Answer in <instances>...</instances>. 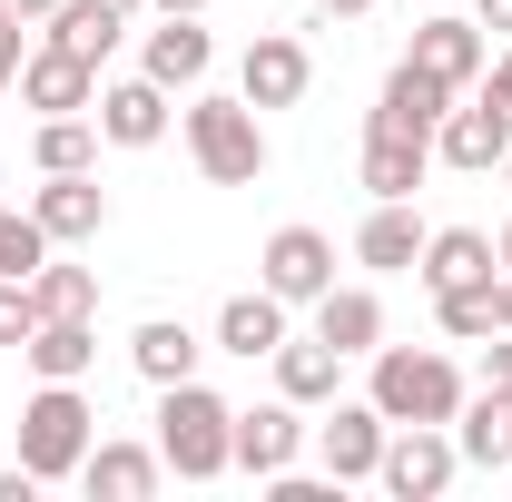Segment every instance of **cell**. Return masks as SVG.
I'll use <instances>...</instances> for the list:
<instances>
[{
  "mask_svg": "<svg viewBox=\"0 0 512 502\" xmlns=\"http://www.w3.org/2000/svg\"><path fill=\"white\" fill-rule=\"evenodd\" d=\"M158 463L178 473V483H217V473H237V404L227 394H207V384H158Z\"/></svg>",
  "mask_w": 512,
  "mask_h": 502,
  "instance_id": "1",
  "label": "cell"
},
{
  "mask_svg": "<svg viewBox=\"0 0 512 502\" xmlns=\"http://www.w3.org/2000/svg\"><path fill=\"white\" fill-rule=\"evenodd\" d=\"M375 375H365V404H375L384 424H453L463 414V365L453 355H434V345H375L365 355Z\"/></svg>",
  "mask_w": 512,
  "mask_h": 502,
  "instance_id": "2",
  "label": "cell"
},
{
  "mask_svg": "<svg viewBox=\"0 0 512 502\" xmlns=\"http://www.w3.org/2000/svg\"><path fill=\"white\" fill-rule=\"evenodd\" d=\"M188 158L207 188H256L266 178V109H256L247 89L237 99H217V89H188Z\"/></svg>",
  "mask_w": 512,
  "mask_h": 502,
  "instance_id": "3",
  "label": "cell"
},
{
  "mask_svg": "<svg viewBox=\"0 0 512 502\" xmlns=\"http://www.w3.org/2000/svg\"><path fill=\"white\" fill-rule=\"evenodd\" d=\"M89 443H99V414H89L79 384H40V394L20 404V463H30L40 483H79Z\"/></svg>",
  "mask_w": 512,
  "mask_h": 502,
  "instance_id": "4",
  "label": "cell"
},
{
  "mask_svg": "<svg viewBox=\"0 0 512 502\" xmlns=\"http://www.w3.org/2000/svg\"><path fill=\"white\" fill-rule=\"evenodd\" d=\"M453 473H463V453H453V424H394V434H384L375 483H384L394 502H434V493H453Z\"/></svg>",
  "mask_w": 512,
  "mask_h": 502,
  "instance_id": "5",
  "label": "cell"
},
{
  "mask_svg": "<svg viewBox=\"0 0 512 502\" xmlns=\"http://www.w3.org/2000/svg\"><path fill=\"white\" fill-rule=\"evenodd\" d=\"M256 286L286 296V306H316L325 286H335V237L325 227H276L266 256H256Z\"/></svg>",
  "mask_w": 512,
  "mask_h": 502,
  "instance_id": "6",
  "label": "cell"
},
{
  "mask_svg": "<svg viewBox=\"0 0 512 502\" xmlns=\"http://www.w3.org/2000/svg\"><path fill=\"white\" fill-rule=\"evenodd\" d=\"M434 158L463 168V178H493V168L512 158V119L483 99V89H463V99L444 109V128H434Z\"/></svg>",
  "mask_w": 512,
  "mask_h": 502,
  "instance_id": "7",
  "label": "cell"
},
{
  "mask_svg": "<svg viewBox=\"0 0 512 502\" xmlns=\"http://www.w3.org/2000/svg\"><path fill=\"white\" fill-rule=\"evenodd\" d=\"M20 109H40V119H79V109H99V60L40 40V50L20 60Z\"/></svg>",
  "mask_w": 512,
  "mask_h": 502,
  "instance_id": "8",
  "label": "cell"
},
{
  "mask_svg": "<svg viewBox=\"0 0 512 502\" xmlns=\"http://www.w3.org/2000/svg\"><path fill=\"white\" fill-rule=\"evenodd\" d=\"M30 217L50 227V247H89V237L109 227V188H99V168H50L40 197H30Z\"/></svg>",
  "mask_w": 512,
  "mask_h": 502,
  "instance_id": "9",
  "label": "cell"
},
{
  "mask_svg": "<svg viewBox=\"0 0 512 502\" xmlns=\"http://www.w3.org/2000/svg\"><path fill=\"white\" fill-rule=\"evenodd\" d=\"M384 434H394V424H384L375 404H345V394H335V414L316 424V463L335 473V483H375V463H384Z\"/></svg>",
  "mask_w": 512,
  "mask_h": 502,
  "instance_id": "10",
  "label": "cell"
},
{
  "mask_svg": "<svg viewBox=\"0 0 512 502\" xmlns=\"http://www.w3.org/2000/svg\"><path fill=\"white\" fill-rule=\"evenodd\" d=\"M296 453H306V404H256V414H237V473H256V483H276V473H296Z\"/></svg>",
  "mask_w": 512,
  "mask_h": 502,
  "instance_id": "11",
  "label": "cell"
},
{
  "mask_svg": "<svg viewBox=\"0 0 512 502\" xmlns=\"http://www.w3.org/2000/svg\"><path fill=\"white\" fill-rule=\"evenodd\" d=\"M237 89H247L256 109H296V99L316 89V60H306V40H286V30L247 40V60H237Z\"/></svg>",
  "mask_w": 512,
  "mask_h": 502,
  "instance_id": "12",
  "label": "cell"
},
{
  "mask_svg": "<svg viewBox=\"0 0 512 502\" xmlns=\"http://www.w3.org/2000/svg\"><path fill=\"white\" fill-rule=\"evenodd\" d=\"M89 119H99L109 148H158V138H168V89H158L148 69H138V79H99V109H89Z\"/></svg>",
  "mask_w": 512,
  "mask_h": 502,
  "instance_id": "13",
  "label": "cell"
},
{
  "mask_svg": "<svg viewBox=\"0 0 512 502\" xmlns=\"http://www.w3.org/2000/svg\"><path fill=\"white\" fill-rule=\"evenodd\" d=\"M414 276H424V296H453V286H483V276H503V256H493V237H483V227H424Z\"/></svg>",
  "mask_w": 512,
  "mask_h": 502,
  "instance_id": "14",
  "label": "cell"
},
{
  "mask_svg": "<svg viewBox=\"0 0 512 502\" xmlns=\"http://www.w3.org/2000/svg\"><path fill=\"white\" fill-rule=\"evenodd\" d=\"M20 365L40 384H79L99 365V325H89V315H40V325L20 335Z\"/></svg>",
  "mask_w": 512,
  "mask_h": 502,
  "instance_id": "15",
  "label": "cell"
},
{
  "mask_svg": "<svg viewBox=\"0 0 512 502\" xmlns=\"http://www.w3.org/2000/svg\"><path fill=\"white\" fill-rule=\"evenodd\" d=\"M414 69H434L444 89H483V20H414V50H404Z\"/></svg>",
  "mask_w": 512,
  "mask_h": 502,
  "instance_id": "16",
  "label": "cell"
},
{
  "mask_svg": "<svg viewBox=\"0 0 512 502\" xmlns=\"http://www.w3.org/2000/svg\"><path fill=\"white\" fill-rule=\"evenodd\" d=\"M158 483H168L158 443H89V463H79V493H99V502H148Z\"/></svg>",
  "mask_w": 512,
  "mask_h": 502,
  "instance_id": "17",
  "label": "cell"
},
{
  "mask_svg": "<svg viewBox=\"0 0 512 502\" xmlns=\"http://www.w3.org/2000/svg\"><path fill=\"white\" fill-rule=\"evenodd\" d=\"M424 168H434V138L365 119V197H414V188H424Z\"/></svg>",
  "mask_w": 512,
  "mask_h": 502,
  "instance_id": "18",
  "label": "cell"
},
{
  "mask_svg": "<svg viewBox=\"0 0 512 502\" xmlns=\"http://www.w3.org/2000/svg\"><path fill=\"white\" fill-rule=\"evenodd\" d=\"M463 99V89H444L434 69H414V60H394V79H384V99H375V128H414V138H434L444 128V109Z\"/></svg>",
  "mask_w": 512,
  "mask_h": 502,
  "instance_id": "19",
  "label": "cell"
},
{
  "mask_svg": "<svg viewBox=\"0 0 512 502\" xmlns=\"http://www.w3.org/2000/svg\"><path fill=\"white\" fill-rule=\"evenodd\" d=\"M266 365H276V394H286V404H306V414L335 404V384H345V355H335L325 335H286Z\"/></svg>",
  "mask_w": 512,
  "mask_h": 502,
  "instance_id": "20",
  "label": "cell"
},
{
  "mask_svg": "<svg viewBox=\"0 0 512 502\" xmlns=\"http://www.w3.org/2000/svg\"><path fill=\"white\" fill-rule=\"evenodd\" d=\"M138 69H148L158 89H207V69H217V40H207L197 20H158V30H148V50H138Z\"/></svg>",
  "mask_w": 512,
  "mask_h": 502,
  "instance_id": "21",
  "label": "cell"
},
{
  "mask_svg": "<svg viewBox=\"0 0 512 502\" xmlns=\"http://www.w3.org/2000/svg\"><path fill=\"white\" fill-rule=\"evenodd\" d=\"M424 256V217H414V197H375V217L355 227V266H375V276H404Z\"/></svg>",
  "mask_w": 512,
  "mask_h": 502,
  "instance_id": "22",
  "label": "cell"
},
{
  "mask_svg": "<svg viewBox=\"0 0 512 502\" xmlns=\"http://www.w3.org/2000/svg\"><path fill=\"white\" fill-rule=\"evenodd\" d=\"M276 345H286V296L247 286V296H227V306H217V355H247V365H266Z\"/></svg>",
  "mask_w": 512,
  "mask_h": 502,
  "instance_id": "23",
  "label": "cell"
},
{
  "mask_svg": "<svg viewBox=\"0 0 512 502\" xmlns=\"http://www.w3.org/2000/svg\"><path fill=\"white\" fill-rule=\"evenodd\" d=\"M316 335L335 345V355H375L384 345V296L375 286H325L316 296Z\"/></svg>",
  "mask_w": 512,
  "mask_h": 502,
  "instance_id": "24",
  "label": "cell"
},
{
  "mask_svg": "<svg viewBox=\"0 0 512 502\" xmlns=\"http://www.w3.org/2000/svg\"><path fill=\"white\" fill-rule=\"evenodd\" d=\"M453 453H463L473 473H512V404H503V394H463V414H453Z\"/></svg>",
  "mask_w": 512,
  "mask_h": 502,
  "instance_id": "25",
  "label": "cell"
},
{
  "mask_svg": "<svg viewBox=\"0 0 512 502\" xmlns=\"http://www.w3.org/2000/svg\"><path fill=\"white\" fill-rule=\"evenodd\" d=\"M197 355H207V345H197L178 315H148V325L128 335V365H138L148 384H188V375H197Z\"/></svg>",
  "mask_w": 512,
  "mask_h": 502,
  "instance_id": "26",
  "label": "cell"
},
{
  "mask_svg": "<svg viewBox=\"0 0 512 502\" xmlns=\"http://www.w3.org/2000/svg\"><path fill=\"white\" fill-rule=\"evenodd\" d=\"M40 30H50V40H60V50H79V60H109V50H119V10H109V0H60V10H50V20H40Z\"/></svg>",
  "mask_w": 512,
  "mask_h": 502,
  "instance_id": "27",
  "label": "cell"
},
{
  "mask_svg": "<svg viewBox=\"0 0 512 502\" xmlns=\"http://www.w3.org/2000/svg\"><path fill=\"white\" fill-rule=\"evenodd\" d=\"M434 325H444L453 345H483V335H503V276H483V286H453V296H434Z\"/></svg>",
  "mask_w": 512,
  "mask_h": 502,
  "instance_id": "28",
  "label": "cell"
},
{
  "mask_svg": "<svg viewBox=\"0 0 512 502\" xmlns=\"http://www.w3.org/2000/svg\"><path fill=\"white\" fill-rule=\"evenodd\" d=\"M30 158H40V178H50V168H99V119H89V109H79V119H40Z\"/></svg>",
  "mask_w": 512,
  "mask_h": 502,
  "instance_id": "29",
  "label": "cell"
},
{
  "mask_svg": "<svg viewBox=\"0 0 512 502\" xmlns=\"http://www.w3.org/2000/svg\"><path fill=\"white\" fill-rule=\"evenodd\" d=\"M30 306H40V315H99V276H89V266H60V256H50V266L30 276Z\"/></svg>",
  "mask_w": 512,
  "mask_h": 502,
  "instance_id": "30",
  "label": "cell"
},
{
  "mask_svg": "<svg viewBox=\"0 0 512 502\" xmlns=\"http://www.w3.org/2000/svg\"><path fill=\"white\" fill-rule=\"evenodd\" d=\"M50 227H40V217H30V207H0V276H40V266H50Z\"/></svg>",
  "mask_w": 512,
  "mask_h": 502,
  "instance_id": "31",
  "label": "cell"
},
{
  "mask_svg": "<svg viewBox=\"0 0 512 502\" xmlns=\"http://www.w3.org/2000/svg\"><path fill=\"white\" fill-rule=\"evenodd\" d=\"M40 325V306H30V276H0V345H20Z\"/></svg>",
  "mask_w": 512,
  "mask_h": 502,
  "instance_id": "32",
  "label": "cell"
},
{
  "mask_svg": "<svg viewBox=\"0 0 512 502\" xmlns=\"http://www.w3.org/2000/svg\"><path fill=\"white\" fill-rule=\"evenodd\" d=\"M483 394H503V404H512V325H503V335H483Z\"/></svg>",
  "mask_w": 512,
  "mask_h": 502,
  "instance_id": "33",
  "label": "cell"
},
{
  "mask_svg": "<svg viewBox=\"0 0 512 502\" xmlns=\"http://www.w3.org/2000/svg\"><path fill=\"white\" fill-rule=\"evenodd\" d=\"M20 30H30V20H20V10H0V89H20V60H30V50H20Z\"/></svg>",
  "mask_w": 512,
  "mask_h": 502,
  "instance_id": "34",
  "label": "cell"
},
{
  "mask_svg": "<svg viewBox=\"0 0 512 502\" xmlns=\"http://www.w3.org/2000/svg\"><path fill=\"white\" fill-rule=\"evenodd\" d=\"M483 99H493V109L512 119V50H503V60H483Z\"/></svg>",
  "mask_w": 512,
  "mask_h": 502,
  "instance_id": "35",
  "label": "cell"
},
{
  "mask_svg": "<svg viewBox=\"0 0 512 502\" xmlns=\"http://www.w3.org/2000/svg\"><path fill=\"white\" fill-rule=\"evenodd\" d=\"M473 20H483V30H503V40H512V0H473Z\"/></svg>",
  "mask_w": 512,
  "mask_h": 502,
  "instance_id": "36",
  "label": "cell"
},
{
  "mask_svg": "<svg viewBox=\"0 0 512 502\" xmlns=\"http://www.w3.org/2000/svg\"><path fill=\"white\" fill-rule=\"evenodd\" d=\"M158 20H207V0H148Z\"/></svg>",
  "mask_w": 512,
  "mask_h": 502,
  "instance_id": "37",
  "label": "cell"
},
{
  "mask_svg": "<svg viewBox=\"0 0 512 502\" xmlns=\"http://www.w3.org/2000/svg\"><path fill=\"white\" fill-rule=\"evenodd\" d=\"M0 10H20V20H30V30H40V20H50V10H60V0H0Z\"/></svg>",
  "mask_w": 512,
  "mask_h": 502,
  "instance_id": "38",
  "label": "cell"
},
{
  "mask_svg": "<svg viewBox=\"0 0 512 502\" xmlns=\"http://www.w3.org/2000/svg\"><path fill=\"white\" fill-rule=\"evenodd\" d=\"M325 20H365V10H375V0H316Z\"/></svg>",
  "mask_w": 512,
  "mask_h": 502,
  "instance_id": "39",
  "label": "cell"
},
{
  "mask_svg": "<svg viewBox=\"0 0 512 502\" xmlns=\"http://www.w3.org/2000/svg\"><path fill=\"white\" fill-rule=\"evenodd\" d=\"M493 256H503V276H512V227H503V237H493Z\"/></svg>",
  "mask_w": 512,
  "mask_h": 502,
  "instance_id": "40",
  "label": "cell"
},
{
  "mask_svg": "<svg viewBox=\"0 0 512 502\" xmlns=\"http://www.w3.org/2000/svg\"><path fill=\"white\" fill-rule=\"evenodd\" d=\"M109 10H119V20H138V10H148V0H109Z\"/></svg>",
  "mask_w": 512,
  "mask_h": 502,
  "instance_id": "41",
  "label": "cell"
},
{
  "mask_svg": "<svg viewBox=\"0 0 512 502\" xmlns=\"http://www.w3.org/2000/svg\"><path fill=\"white\" fill-rule=\"evenodd\" d=\"M503 325H512V276H503Z\"/></svg>",
  "mask_w": 512,
  "mask_h": 502,
  "instance_id": "42",
  "label": "cell"
},
{
  "mask_svg": "<svg viewBox=\"0 0 512 502\" xmlns=\"http://www.w3.org/2000/svg\"><path fill=\"white\" fill-rule=\"evenodd\" d=\"M503 188H512V158H503Z\"/></svg>",
  "mask_w": 512,
  "mask_h": 502,
  "instance_id": "43",
  "label": "cell"
},
{
  "mask_svg": "<svg viewBox=\"0 0 512 502\" xmlns=\"http://www.w3.org/2000/svg\"><path fill=\"white\" fill-rule=\"evenodd\" d=\"M503 483H512V473H503Z\"/></svg>",
  "mask_w": 512,
  "mask_h": 502,
  "instance_id": "44",
  "label": "cell"
}]
</instances>
